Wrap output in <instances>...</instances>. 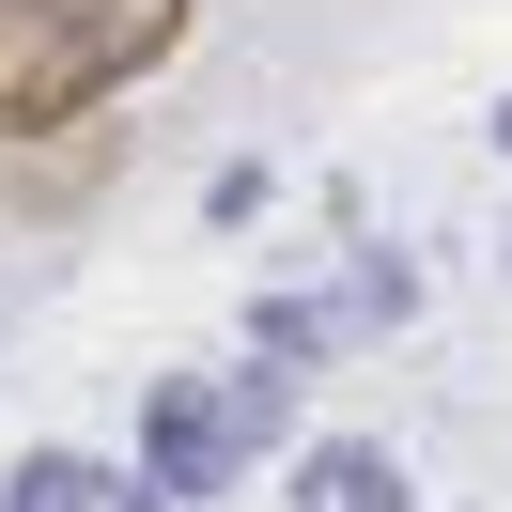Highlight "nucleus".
Here are the masks:
<instances>
[{"label": "nucleus", "mask_w": 512, "mask_h": 512, "mask_svg": "<svg viewBox=\"0 0 512 512\" xmlns=\"http://www.w3.org/2000/svg\"><path fill=\"white\" fill-rule=\"evenodd\" d=\"M187 47V0H0V140L94 125Z\"/></svg>", "instance_id": "nucleus-1"}, {"label": "nucleus", "mask_w": 512, "mask_h": 512, "mask_svg": "<svg viewBox=\"0 0 512 512\" xmlns=\"http://www.w3.org/2000/svg\"><path fill=\"white\" fill-rule=\"evenodd\" d=\"M295 373L280 357H249V373H171L156 404H140V497H233V481L264 466V435H280Z\"/></svg>", "instance_id": "nucleus-2"}, {"label": "nucleus", "mask_w": 512, "mask_h": 512, "mask_svg": "<svg viewBox=\"0 0 512 512\" xmlns=\"http://www.w3.org/2000/svg\"><path fill=\"white\" fill-rule=\"evenodd\" d=\"M497 156H512V109H497Z\"/></svg>", "instance_id": "nucleus-5"}, {"label": "nucleus", "mask_w": 512, "mask_h": 512, "mask_svg": "<svg viewBox=\"0 0 512 512\" xmlns=\"http://www.w3.org/2000/svg\"><path fill=\"white\" fill-rule=\"evenodd\" d=\"M0 512H125V497H109V466H78V450H32V466L0 481Z\"/></svg>", "instance_id": "nucleus-3"}, {"label": "nucleus", "mask_w": 512, "mask_h": 512, "mask_svg": "<svg viewBox=\"0 0 512 512\" xmlns=\"http://www.w3.org/2000/svg\"><path fill=\"white\" fill-rule=\"evenodd\" d=\"M342 512H404V481H373V497H342Z\"/></svg>", "instance_id": "nucleus-4"}]
</instances>
